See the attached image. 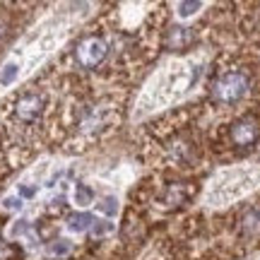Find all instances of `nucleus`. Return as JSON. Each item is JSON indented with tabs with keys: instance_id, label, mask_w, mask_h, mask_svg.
Listing matches in <instances>:
<instances>
[{
	"instance_id": "obj_2",
	"label": "nucleus",
	"mask_w": 260,
	"mask_h": 260,
	"mask_svg": "<svg viewBox=\"0 0 260 260\" xmlns=\"http://www.w3.org/2000/svg\"><path fill=\"white\" fill-rule=\"evenodd\" d=\"M104 56H106V41L99 37L84 39L80 48H77V60L84 68H96L104 60Z\"/></svg>"
},
{
	"instance_id": "obj_5",
	"label": "nucleus",
	"mask_w": 260,
	"mask_h": 260,
	"mask_svg": "<svg viewBox=\"0 0 260 260\" xmlns=\"http://www.w3.org/2000/svg\"><path fill=\"white\" fill-rule=\"evenodd\" d=\"M89 224H92V219L87 217V214H75V217H70V229L73 232H82V229H89Z\"/></svg>"
},
{
	"instance_id": "obj_1",
	"label": "nucleus",
	"mask_w": 260,
	"mask_h": 260,
	"mask_svg": "<svg viewBox=\"0 0 260 260\" xmlns=\"http://www.w3.org/2000/svg\"><path fill=\"white\" fill-rule=\"evenodd\" d=\"M246 89H248L246 75L243 73H226L222 80L217 82V87H214V96L224 104H234L246 94Z\"/></svg>"
},
{
	"instance_id": "obj_6",
	"label": "nucleus",
	"mask_w": 260,
	"mask_h": 260,
	"mask_svg": "<svg viewBox=\"0 0 260 260\" xmlns=\"http://www.w3.org/2000/svg\"><path fill=\"white\" fill-rule=\"evenodd\" d=\"M48 253H51L53 258H63V255H68V253H70V243H68V241H56L51 248H48Z\"/></svg>"
},
{
	"instance_id": "obj_7",
	"label": "nucleus",
	"mask_w": 260,
	"mask_h": 260,
	"mask_svg": "<svg viewBox=\"0 0 260 260\" xmlns=\"http://www.w3.org/2000/svg\"><path fill=\"white\" fill-rule=\"evenodd\" d=\"M203 8V5H200V3H183V5H178V10H181V15H183V17H186V15H193V10H200Z\"/></svg>"
},
{
	"instance_id": "obj_3",
	"label": "nucleus",
	"mask_w": 260,
	"mask_h": 260,
	"mask_svg": "<svg viewBox=\"0 0 260 260\" xmlns=\"http://www.w3.org/2000/svg\"><path fill=\"white\" fill-rule=\"evenodd\" d=\"M232 138L236 145H243V147H246V145H251V142L258 140V128H255V123H251V121L239 123V125L234 128Z\"/></svg>"
},
{
	"instance_id": "obj_4",
	"label": "nucleus",
	"mask_w": 260,
	"mask_h": 260,
	"mask_svg": "<svg viewBox=\"0 0 260 260\" xmlns=\"http://www.w3.org/2000/svg\"><path fill=\"white\" fill-rule=\"evenodd\" d=\"M39 111H41V99H39L37 94H27V96L17 104V116L19 118H24V121L37 118Z\"/></svg>"
}]
</instances>
